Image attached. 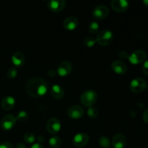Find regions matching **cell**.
<instances>
[{"mask_svg": "<svg viewBox=\"0 0 148 148\" xmlns=\"http://www.w3.org/2000/svg\"><path fill=\"white\" fill-rule=\"evenodd\" d=\"M67 116L73 119L82 118L85 114V110L79 105H72L67 109Z\"/></svg>", "mask_w": 148, "mask_h": 148, "instance_id": "cell-8", "label": "cell"}, {"mask_svg": "<svg viewBox=\"0 0 148 148\" xmlns=\"http://www.w3.org/2000/svg\"><path fill=\"white\" fill-rule=\"evenodd\" d=\"M17 75V70L16 68L11 67L7 70V76L9 79H14Z\"/></svg>", "mask_w": 148, "mask_h": 148, "instance_id": "cell-27", "label": "cell"}, {"mask_svg": "<svg viewBox=\"0 0 148 148\" xmlns=\"http://www.w3.org/2000/svg\"><path fill=\"white\" fill-rule=\"evenodd\" d=\"M29 118L28 113L25 111H21L18 113L17 116V121H20V122H25Z\"/></svg>", "mask_w": 148, "mask_h": 148, "instance_id": "cell-26", "label": "cell"}, {"mask_svg": "<svg viewBox=\"0 0 148 148\" xmlns=\"http://www.w3.org/2000/svg\"><path fill=\"white\" fill-rule=\"evenodd\" d=\"M129 56H130V55H129L128 53H127V51H120L119 53V56L122 59H128Z\"/></svg>", "mask_w": 148, "mask_h": 148, "instance_id": "cell-30", "label": "cell"}, {"mask_svg": "<svg viewBox=\"0 0 148 148\" xmlns=\"http://www.w3.org/2000/svg\"><path fill=\"white\" fill-rule=\"evenodd\" d=\"M23 140L27 144H33L34 142L36 141V137H35L34 134L32 132H26L25 134L24 137H23Z\"/></svg>", "mask_w": 148, "mask_h": 148, "instance_id": "cell-24", "label": "cell"}, {"mask_svg": "<svg viewBox=\"0 0 148 148\" xmlns=\"http://www.w3.org/2000/svg\"><path fill=\"white\" fill-rule=\"evenodd\" d=\"M143 4H145V7H148V0H143Z\"/></svg>", "mask_w": 148, "mask_h": 148, "instance_id": "cell-36", "label": "cell"}, {"mask_svg": "<svg viewBox=\"0 0 148 148\" xmlns=\"http://www.w3.org/2000/svg\"><path fill=\"white\" fill-rule=\"evenodd\" d=\"M143 120H144L145 122L148 124V108H147V109L145 111L144 114H143Z\"/></svg>", "mask_w": 148, "mask_h": 148, "instance_id": "cell-32", "label": "cell"}, {"mask_svg": "<svg viewBox=\"0 0 148 148\" xmlns=\"http://www.w3.org/2000/svg\"><path fill=\"white\" fill-rule=\"evenodd\" d=\"M109 14V9L106 5L100 4L96 6L92 12V15L94 19L101 20L105 19Z\"/></svg>", "mask_w": 148, "mask_h": 148, "instance_id": "cell-5", "label": "cell"}, {"mask_svg": "<svg viewBox=\"0 0 148 148\" xmlns=\"http://www.w3.org/2000/svg\"><path fill=\"white\" fill-rule=\"evenodd\" d=\"M127 144V138L122 134H116L113 137L111 146L114 148H124Z\"/></svg>", "mask_w": 148, "mask_h": 148, "instance_id": "cell-14", "label": "cell"}, {"mask_svg": "<svg viewBox=\"0 0 148 148\" xmlns=\"http://www.w3.org/2000/svg\"><path fill=\"white\" fill-rule=\"evenodd\" d=\"M79 22L75 16H69L66 17L63 22V27L66 30H74L78 26Z\"/></svg>", "mask_w": 148, "mask_h": 148, "instance_id": "cell-15", "label": "cell"}, {"mask_svg": "<svg viewBox=\"0 0 148 148\" xmlns=\"http://www.w3.org/2000/svg\"><path fill=\"white\" fill-rule=\"evenodd\" d=\"M83 43L86 47L92 48L96 43V39L92 36H88L84 39Z\"/></svg>", "mask_w": 148, "mask_h": 148, "instance_id": "cell-23", "label": "cell"}, {"mask_svg": "<svg viewBox=\"0 0 148 148\" xmlns=\"http://www.w3.org/2000/svg\"><path fill=\"white\" fill-rule=\"evenodd\" d=\"M15 148H27V147H26V145L24 144V143H18V144H17Z\"/></svg>", "mask_w": 148, "mask_h": 148, "instance_id": "cell-35", "label": "cell"}, {"mask_svg": "<svg viewBox=\"0 0 148 148\" xmlns=\"http://www.w3.org/2000/svg\"><path fill=\"white\" fill-rule=\"evenodd\" d=\"M142 70H143V72L145 74V75H148V59L147 60H145L144 62H143Z\"/></svg>", "mask_w": 148, "mask_h": 148, "instance_id": "cell-28", "label": "cell"}, {"mask_svg": "<svg viewBox=\"0 0 148 148\" xmlns=\"http://www.w3.org/2000/svg\"><path fill=\"white\" fill-rule=\"evenodd\" d=\"M111 69L118 75H124L127 72V66L124 62L120 60H115L111 64Z\"/></svg>", "mask_w": 148, "mask_h": 148, "instance_id": "cell-17", "label": "cell"}, {"mask_svg": "<svg viewBox=\"0 0 148 148\" xmlns=\"http://www.w3.org/2000/svg\"><path fill=\"white\" fill-rule=\"evenodd\" d=\"M89 142V136L85 132H79L73 137L72 143L76 147H82Z\"/></svg>", "mask_w": 148, "mask_h": 148, "instance_id": "cell-9", "label": "cell"}, {"mask_svg": "<svg viewBox=\"0 0 148 148\" xmlns=\"http://www.w3.org/2000/svg\"><path fill=\"white\" fill-rule=\"evenodd\" d=\"M72 64L69 61H64L61 62L56 69L57 74L61 77L68 76L72 72Z\"/></svg>", "mask_w": 148, "mask_h": 148, "instance_id": "cell-11", "label": "cell"}, {"mask_svg": "<svg viewBox=\"0 0 148 148\" xmlns=\"http://www.w3.org/2000/svg\"><path fill=\"white\" fill-rule=\"evenodd\" d=\"M146 58H147V54L144 51L136 50L129 56L128 59L131 64L137 65L143 63L146 60Z\"/></svg>", "mask_w": 148, "mask_h": 148, "instance_id": "cell-6", "label": "cell"}, {"mask_svg": "<svg viewBox=\"0 0 148 148\" xmlns=\"http://www.w3.org/2000/svg\"><path fill=\"white\" fill-rule=\"evenodd\" d=\"M0 148H14V146L9 142H3L0 144Z\"/></svg>", "mask_w": 148, "mask_h": 148, "instance_id": "cell-29", "label": "cell"}, {"mask_svg": "<svg viewBox=\"0 0 148 148\" xmlns=\"http://www.w3.org/2000/svg\"><path fill=\"white\" fill-rule=\"evenodd\" d=\"M98 143L100 146L102 148H111V141L108 137L106 136H101L98 139Z\"/></svg>", "mask_w": 148, "mask_h": 148, "instance_id": "cell-21", "label": "cell"}, {"mask_svg": "<svg viewBox=\"0 0 148 148\" xmlns=\"http://www.w3.org/2000/svg\"><path fill=\"white\" fill-rule=\"evenodd\" d=\"M11 61L13 64L17 67H21L23 66L25 63V56L23 52L21 51H15L12 54L11 57Z\"/></svg>", "mask_w": 148, "mask_h": 148, "instance_id": "cell-18", "label": "cell"}, {"mask_svg": "<svg viewBox=\"0 0 148 148\" xmlns=\"http://www.w3.org/2000/svg\"><path fill=\"white\" fill-rule=\"evenodd\" d=\"M114 38V35L111 30L104 29L98 33L96 37V42L102 46H106L111 44Z\"/></svg>", "mask_w": 148, "mask_h": 148, "instance_id": "cell-3", "label": "cell"}, {"mask_svg": "<svg viewBox=\"0 0 148 148\" xmlns=\"http://www.w3.org/2000/svg\"><path fill=\"white\" fill-rule=\"evenodd\" d=\"M17 122V119L12 114H7L1 120L0 127L4 131H8L12 130L15 126Z\"/></svg>", "mask_w": 148, "mask_h": 148, "instance_id": "cell-7", "label": "cell"}, {"mask_svg": "<svg viewBox=\"0 0 148 148\" xmlns=\"http://www.w3.org/2000/svg\"><path fill=\"white\" fill-rule=\"evenodd\" d=\"M49 144L51 148H60L62 146V141L58 136H53L49 140Z\"/></svg>", "mask_w": 148, "mask_h": 148, "instance_id": "cell-20", "label": "cell"}, {"mask_svg": "<svg viewBox=\"0 0 148 148\" xmlns=\"http://www.w3.org/2000/svg\"><path fill=\"white\" fill-rule=\"evenodd\" d=\"M100 29V25L97 22L92 21L90 23L89 25H88V30L89 32L92 34H96L98 33Z\"/></svg>", "mask_w": 148, "mask_h": 148, "instance_id": "cell-22", "label": "cell"}, {"mask_svg": "<svg viewBox=\"0 0 148 148\" xmlns=\"http://www.w3.org/2000/svg\"><path fill=\"white\" fill-rule=\"evenodd\" d=\"M147 86V82L142 77H137L133 79L130 84V89L134 93H140L146 89Z\"/></svg>", "mask_w": 148, "mask_h": 148, "instance_id": "cell-4", "label": "cell"}, {"mask_svg": "<svg viewBox=\"0 0 148 148\" xmlns=\"http://www.w3.org/2000/svg\"><path fill=\"white\" fill-rule=\"evenodd\" d=\"M50 93L51 96L55 99H62L64 96V89L62 85L59 84H54L51 86L50 89Z\"/></svg>", "mask_w": 148, "mask_h": 148, "instance_id": "cell-16", "label": "cell"}, {"mask_svg": "<svg viewBox=\"0 0 148 148\" xmlns=\"http://www.w3.org/2000/svg\"><path fill=\"white\" fill-rule=\"evenodd\" d=\"M30 148H44V147H43L41 145L39 144V143H34Z\"/></svg>", "mask_w": 148, "mask_h": 148, "instance_id": "cell-34", "label": "cell"}, {"mask_svg": "<svg viewBox=\"0 0 148 148\" xmlns=\"http://www.w3.org/2000/svg\"><path fill=\"white\" fill-rule=\"evenodd\" d=\"M111 7L117 12H124L128 10L130 3L127 0H113L111 2Z\"/></svg>", "mask_w": 148, "mask_h": 148, "instance_id": "cell-12", "label": "cell"}, {"mask_svg": "<svg viewBox=\"0 0 148 148\" xmlns=\"http://www.w3.org/2000/svg\"><path fill=\"white\" fill-rule=\"evenodd\" d=\"M37 140H38V142L39 143V144H40V143H43V142H44L45 140H44V137H43V136L39 135L38 137Z\"/></svg>", "mask_w": 148, "mask_h": 148, "instance_id": "cell-33", "label": "cell"}, {"mask_svg": "<svg viewBox=\"0 0 148 148\" xmlns=\"http://www.w3.org/2000/svg\"><path fill=\"white\" fill-rule=\"evenodd\" d=\"M15 99L14 97L7 95V96L4 97L1 101V106L5 111H10L12 108H14L15 105Z\"/></svg>", "mask_w": 148, "mask_h": 148, "instance_id": "cell-19", "label": "cell"}, {"mask_svg": "<svg viewBox=\"0 0 148 148\" xmlns=\"http://www.w3.org/2000/svg\"><path fill=\"white\" fill-rule=\"evenodd\" d=\"M146 89H147V91L148 92V85L147 86V88H146Z\"/></svg>", "mask_w": 148, "mask_h": 148, "instance_id": "cell-37", "label": "cell"}, {"mask_svg": "<svg viewBox=\"0 0 148 148\" xmlns=\"http://www.w3.org/2000/svg\"><path fill=\"white\" fill-rule=\"evenodd\" d=\"M61 128H62L61 121L56 118H51L46 123V130L51 134H55L59 132Z\"/></svg>", "mask_w": 148, "mask_h": 148, "instance_id": "cell-10", "label": "cell"}, {"mask_svg": "<svg viewBox=\"0 0 148 148\" xmlns=\"http://www.w3.org/2000/svg\"><path fill=\"white\" fill-rule=\"evenodd\" d=\"M47 6L53 12H59L65 8L66 1L64 0H50L48 1Z\"/></svg>", "mask_w": 148, "mask_h": 148, "instance_id": "cell-13", "label": "cell"}, {"mask_svg": "<svg viewBox=\"0 0 148 148\" xmlns=\"http://www.w3.org/2000/svg\"><path fill=\"white\" fill-rule=\"evenodd\" d=\"M49 86L47 82L40 77H33L28 79L25 85L27 95L33 98H40L47 92Z\"/></svg>", "mask_w": 148, "mask_h": 148, "instance_id": "cell-1", "label": "cell"}, {"mask_svg": "<svg viewBox=\"0 0 148 148\" xmlns=\"http://www.w3.org/2000/svg\"><path fill=\"white\" fill-rule=\"evenodd\" d=\"M87 114H88V117L92 119H96L98 116V110L95 107H90L87 110Z\"/></svg>", "mask_w": 148, "mask_h": 148, "instance_id": "cell-25", "label": "cell"}, {"mask_svg": "<svg viewBox=\"0 0 148 148\" xmlns=\"http://www.w3.org/2000/svg\"><path fill=\"white\" fill-rule=\"evenodd\" d=\"M57 75V72L55 69H50L48 71V76L49 77H54Z\"/></svg>", "mask_w": 148, "mask_h": 148, "instance_id": "cell-31", "label": "cell"}, {"mask_svg": "<svg viewBox=\"0 0 148 148\" xmlns=\"http://www.w3.org/2000/svg\"><path fill=\"white\" fill-rule=\"evenodd\" d=\"M98 100V94L93 90H88L81 94L79 97L80 103L85 107H92Z\"/></svg>", "mask_w": 148, "mask_h": 148, "instance_id": "cell-2", "label": "cell"}]
</instances>
